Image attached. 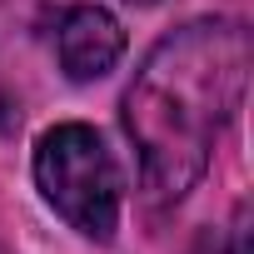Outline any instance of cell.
Returning <instances> with one entry per match:
<instances>
[{"label": "cell", "instance_id": "6da1fadb", "mask_svg": "<svg viewBox=\"0 0 254 254\" xmlns=\"http://www.w3.org/2000/svg\"><path fill=\"white\" fill-rule=\"evenodd\" d=\"M244 80L249 30L239 20H190L145 55L125 90V130L150 199L175 204L199 185L214 140L244 100Z\"/></svg>", "mask_w": 254, "mask_h": 254}, {"label": "cell", "instance_id": "7a4b0ae2", "mask_svg": "<svg viewBox=\"0 0 254 254\" xmlns=\"http://www.w3.org/2000/svg\"><path fill=\"white\" fill-rule=\"evenodd\" d=\"M35 185L55 214L85 239H110L120 224V170L90 125H55L35 145Z\"/></svg>", "mask_w": 254, "mask_h": 254}, {"label": "cell", "instance_id": "3957f363", "mask_svg": "<svg viewBox=\"0 0 254 254\" xmlns=\"http://www.w3.org/2000/svg\"><path fill=\"white\" fill-rule=\"evenodd\" d=\"M55 50H60V65L70 80H100L120 65L125 55V30L110 10L100 5H75L65 20H60V35H55Z\"/></svg>", "mask_w": 254, "mask_h": 254}, {"label": "cell", "instance_id": "277c9868", "mask_svg": "<svg viewBox=\"0 0 254 254\" xmlns=\"http://www.w3.org/2000/svg\"><path fill=\"white\" fill-rule=\"evenodd\" d=\"M199 254H249V244H244V214H234L229 229L204 234V239H199Z\"/></svg>", "mask_w": 254, "mask_h": 254}, {"label": "cell", "instance_id": "5b68a950", "mask_svg": "<svg viewBox=\"0 0 254 254\" xmlns=\"http://www.w3.org/2000/svg\"><path fill=\"white\" fill-rule=\"evenodd\" d=\"M130 5H150V0H130Z\"/></svg>", "mask_w": 254, "mask_h": 254}]
</instances>
